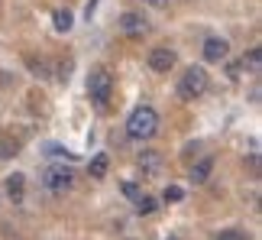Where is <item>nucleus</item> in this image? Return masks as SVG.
Wrapping results in <instances>:
<instances>
[{
    "mask_svg": "<svg viewBox=\"0 0 262 240\" xmlns=\"http://www.w3.org/2000/svg\"><path fill=\"white\" fill-rule=\"evenodd\" d=\"M52 26H55V33H68V29L75 26L72 10H55V13H52Z\"/></svg>",
    "mask_w": 262,
    "mask_h": 240,
    "instance_id": "11",
    "label": "nucleus"
},
{
    "mask_svg": "<svg viewBox=\"0 0 262 240\" xmlns=\"http://www.w3.org/2000/svg\"><path fill=\"white\" fill-rule=\"evenodd\" d=\"M201 52H204L207 62H224L227 52H230V46H227V39H220V36H207V39H204V49H201Z\"/></svg>",
    "mask_w": 262,
    "mask_h": 240,
    "instance_id": "7",
    "label": "nucleus"
},
{
    "mask_svg": "<svg viewBox=\"0 0 262 240\" xmlns=\"http://www.w3.org/2000/svg\"><path fill=\"white\" fill-rule=\"evenodd\" d=\"M110 91H114V78H110L107 68H94V72L88 75V94L91 101H97L100 107H104L110 101Z\"/></svg>",
    "mask_w": 262,
    "mask_h": 240,
    "instance_id": "3",
    "label": "nucleus"
},
{
    "mask_svg": "<svg viewBox=\"0 0 262 240\" xmlns=\"http://www.w3.org/2000/svg\"><path fill=\"white\" fill-rule=\"evenodd\" d=\"M156 208H159V205H156V198H149V195L136 198V211H139V214H152Z\"/></svg>",
    "mask_w": 262,
    "mask_h": 240,
    "instance_id": "15",
    "label": "nucleus"
},
{
    "mask_svg": "<svg viewBox=\"0 0 262 240\" xmlns=\"http://www.w3.org/2000/svg\"><path fill=\"white\" fill-rule=\"evenodd\" d=\"M210 172H214V159H210V156L191 166V178H194V185H204L207 178H210Z\"/></svg>",
    "mask_w": 262,
    "mask_h": 240,
    "instance_id": "10",
    "label": "nucleus"
},
{
    "mask_svg": "<svg viewBox=\"0 0 262 240\" xmlns=\"http://www.w3.org/2000/svg\"><path fill=\"white\" fill-rule=\"evenodd\" d=\"M243 65L249 68V72H259V65H262V49H249V55L243 58Z\"/></svg>",
    "mask_w": 262,
    "mask_h": 240,
    "instance_id": "14",
    "label": "nucleus"
},
{
    "mask_svg": "<svg viewBox=\"0 0 262 240\" xmlns=\"http://www.w3.org/2000/svg\"><path fill=\"white\" fill-rule=\"evenodd\" d=\"M123 195L126 198H139V185L136 182H123Z\"/></svg>",
    "mask_w": 262,
    "mask_h": 240,
    "instance_id": "18",
    "label": "nucleus"
},
{
    "mask_svg": "<svg viewBox=\"0 0 262 240\" xmlns=\"http://www.w3.org/2000/svg\"><path fill=\"white\" fill-rule=\"evenodd\" d=\"M29 68H33L39 78H49V65L42 62V58H29Z\"/></svg>",
    "mask_w": 262,
    "mask_h": 240,
    "instance_id": "17",
    "label": "nucleus"
},
{
    "mask_svg": "<svg viewBox=\"0 0 262 240\" xmlns=\"http://www.w3.org/2000/svg\"><path fill=\"white\" fill-rule=\"evenodd\" d=\"M143 4H146V7H152V10H162L168 0H143Z\"/></svg>",
    "mask_w": 262,
    "mask_h": 240,
    "instance_id": "20",
    "label": "nucleus"
},
{
    "mask_svg": "<svg viewBox=\"0 0 262 240\" xmlns=\"http://www.w3.org/2000/svg\"><path fill=\"white\" fill-rule=\"evenodd\" d=\"M107 166H110L107 153H97V156L88 163V172H91V178H104V175H107Z\"/></svg>",
    "mask_w": 262,
    "mask_h": 240,
    "instance_id": "12",
    "label": "nucleus"
},
{
    "mask_svg": "<svg viewBox=\"0 0 262 240\" xmlns=\"http://www.w3.org/2000/svg\"><path fill=\"white\" fill-rule=\"evenodd\" d=\"M204 91H207V72L198 68V65L185 68V75H181V82H178V97L181 101H198Z\"/></svg>",
    "mask_w": 262,
    "mask_h": 240,
    "instance_id": "2",
    "label": "nucleus"
},
{
    "mask_svg": "<svg viewBox=\"0 0 262 240\" xmlns=\"http://www.w3.org/2000/svg\"><path fill=\"white\" fill-rule=\"evenodd\" d=\"M162 198H165V202H181V198H185V188H181V185H165Z\"/></svg>",
    "mask_w": 262,
    "mask_h": 240,
    "instance_id": "16",
    "label": "nucleus"
},
{
    "mask_svg": "<svg viewBox=\"0 0 262 240\" xmlns=\"http://www.w3.org/2000/svg\"><path fill=\"white\" fill-rule=\"evenodd\" d=\"M23 192H26V175L23 172L7 175V195L13 198V202H23Z\"/></svg>",
    "mask_w": 262,
    "mask_h": 240,
    "instance_id": "9",
    "label": "nucleus"
},
{
    "mask_svg": "<svg viewBox=\"0 0 262 240\" xmlns=\"http://www.w3.org/2000/svg\"><path fill=\"white\" fill-rule=\"evenodd\" d=\"M217 240H246V234H239V231H224Z\"/></svg>",
    "mask_w": 262,
    "mask_h": 240,
    "instance_id": "19",
    "label": "nucleus"
},
{
    "mask_svg": "<svg viewBox=\"0 0 262 240\" xmlns=\"http://www.w3.org/2000/svg\"><path fill=\"white\" fill-rule=\"evenodd\" d=\"M149 68L159 75H168L175 68V52L168 46H156V49H149Z\"/></svg>",
    "mask_w": 262,
    "mask_h": 240,
    "instance_id": "5",
    "label": "nucleus"
},
{
    "mask_svg": "<svg viewBox=\"0 0 262 240\" xmlns=\"http://www.w3.org/2000/svg\"><path fill=\"white\" fill-rule=\"evenodd\" d=\"M16 153H19V139H13L10 133H4V130H0V156L10 159V156H16Z\"/></svg>",
    "mask_w": 262,
    "mask_h": 240,
    "instance_id": "13",
    "label": "nucleus"
},
{
    "mask_svg": "<svg viewBox=\"0 0 262 240\" xmlns=\"http://www.w3.org/2000/svg\"><path fill=\"white\" fill-rule=\"evenodd\" d=\"M120 29L126 36H143L146 33V16L143 13H123L120 16Z\"/></svg>",
    "mask_w": 262,
    "mask_h": 240,
    "instance_id": "8",
    "label": "nucleus"
},
{
    "mask_svg": "<svg viewBox=\"0 0 262 240\" xmlns=\"http://www.w3.org/2000/svg\"><path fill=\"white\" fill-rule=\"evenodd\" d=\"M172 240H175V237H172Z\"/></svg>",
    "mask_w": 262,
    "mask_h": 240,
    "instance_id": "21",
    "label": "nucleus"
},
{
    "mask_svg": "<svg viewBox=\"0 0 262 240\" xmlns=\"http://www.w3.org/2000/svg\"><path fill=\"white\" fill-rule=\"evenodd\" d=\"M156 130H159V114L146 104L136 107V111L126 117V136L129 139H149V136H156Z\"/></svg>",
    "mask_w": 262,
    "mask_h": 240,
    "instance_id": "1",
    "label": "nucleus"
},
{
    "mask_svg": "<svg viewBox=\"0 0 262 240\" xmlns=\"http://www.w3.org/2000/svg\"><path fill=\"white\" fill-rule=\"evenodd\" d=\"M136 166L143 169V175H159L162 172V153L159 149H143L136 156Z\"/></svg>",
    "mask_w": 262,
    "mask_h": 240,
    "instance_id": "6",
    "label": "nucleus"
},
{
    "mask_svg": "<svg viewBox=\"0 0 262 240\" xmlns=\"http://www.w3.org/2000/svg\"><path fill=\"white\" fill-rule=\"evenodd\" d=\"M42 185L52 195H65L68 188L75 185V175H72V169H65V166H49L42 172Z\"/></svg>",
    "mask_w": 262,
    "mask_h": 240,
    "instance_id": "4",
    "label": "nucleus"
}]
</instances>
